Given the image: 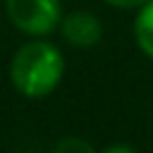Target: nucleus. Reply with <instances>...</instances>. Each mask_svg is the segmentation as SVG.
Listing matches in <instances>:
<instances>
[{
    "mask_svg": "<svg viewBox=\"0 0 153 153\" xmlns=\"http://www.w3.org/2000/svg\"><path fill=\"white\" fill-rule=\"evenodd\" d=\"M10 24L31 38L53 33L62 22V0H5Z\"/></svg>",
    "mask_w": 153,
    "mask_h": 153,
    "instance_id": "obj_2",
    "label": "nucleus"
},
{
    "mask_svg": "<svg viewBox=\"0 0 153 153\" xmlns=\"http://www.w3.org/2000/svg\"><path fill=\"white\" fill-rule=\"evenodd\" d=\"M108 5H112V7H117V10H139V7H143L148 0H105Z\"/></svg>",
    "mask_w": 153,
    "mask_h": 153,
    "instance_id": "obj_6",
    "label": "nucleus"
},
{
    "mask_svg": "<svg viewBox=\"0 0 153 153\" xmlns=\"http://www.w3.org/2000/svg\"><path fill=\"white\" fill-rule=\"evenodd\" d=\"M134 41L139 50L153 60V0H148L143 7H139L134 19Z\"/></svg>",
    "mask_w": 153,
    "mask_h": 153,
    "instance_id": "obj_4",
    "label": "nucleus"
},
{
    "mask_svg": "<svg viewBox=\"0 0 153 153\" xmlns=\"http://www.w3.org/2000/svg\"><path fill=\"white\" fill-rule=\"evenodd\" d=\"M100 153H136V148L129 143H112V146H105Z\"/></svg>",
    "mask_w": 153,
    "mask_h": 153,
    "instance_id": "obj_7",
    "label": "nucleus"
},
{
    "mask_svg": "<svg viewBox=\"0 0 153 153\" xmlns=\"http://www.w3.org/2000/svg\"><path fill=\"white\" fill-rule=\"evenodd\" d=\"M53 153H100V151H96L86 139L65 136V139H60V141L53 146Z\"/></svg>",
    "mask_w": 153,
    "mask_h": 153,
    "instance_id": "obj_5",
    "label": "nucleus"
},
{
    "mask_svg": "<svg viewBox=\"0 0 153 153\" xmlns=\"http://www.w3.org/2000/svg\"><path fill=\"white\" fill-rule=\"evenodd\" d=\"M65 76L60 48L45 38H31L17 48L10 60V81L26 98L50 96Z\"/></svg>",
    "mask_w": 153,
    "mask_h": 153,
    "instance_id": "obj_1",
    "label": "nucleus"
},
{
    "mask_svg": "<svg viewBox=\"0 0 153 153\" xmlns=\"http://www.w3.org/2000/svg\"><path fill=\"white\" fill-rule=\"evenodd\" d=\"M60 29L65 41L76 48H91L103 38V22L86 10H74L65 14L60 22Z\"/></svg>",
    "mask_w": 153,
    "mask_h": 153,
    "instance_id": "obj_3",
    "label": "nucleus"
}]
</instances>
